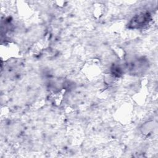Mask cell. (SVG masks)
<instances>
[{"label":"cell","mask_w":158,"mask_h":158,"mask_svg":"<svg viewBox=\"0 0 158 158\" xmlns=\"http://www.w3.org/2000/svg\"><path fill=\"white\" fill-rule=\"evenodd\" d=\"M151 21V14L148 12H141L134 15L128 25L130 28L138 29L146 27Z\"/></svg>","instance_id":"6da1fadb"}]
</instances>
